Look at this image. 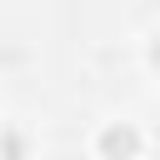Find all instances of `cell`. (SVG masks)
I'll return each instance as SVG.
<instances>
[{
  "instance_id": "1",
  "label": "cell",
  "mask_w": 160,
  "mask_h": 160,
  "mask_svg": "<svg viewBox=\"0 0 160 160\" xmlns=\"http://www.w3.org/2000/svg\"><path fill=\"white\" fill-rule=\"evenodd\" d=\"M95 145H100V155H105V160H130V155L140 150V130L120 120V125H105Z\"/></svg>"
},
{
  "instance_id": "2",
  "label": "cell",
  "mask_w": 160,
  "mask_h": 160,
  "mask_svg": "<svg viewBox=\"0 0 160 160\" xmlns=\"http://www.w3.org/2000/svg\"><path fill=\"white\" fill-rule=\"evenodd\" d=\"M0 155H5V160H25V140H20L15 130H5V135H0Z\"/></svg>"
},
{
  "instance_id": "3",
  "label": "cell",
  "mask_w": 160,
  "mask_h": 160,
  "mask_svg": "<svg viewBox=\"0 0 160 160\" xmlns=\"http://www.w3.org/2000/svg\"><path fill=\"white\" fill-rule=\"evenodd\" d=\"M150 65H155V70H160V35H155V40H150Z\"/></svg>"
}]
</instances>
